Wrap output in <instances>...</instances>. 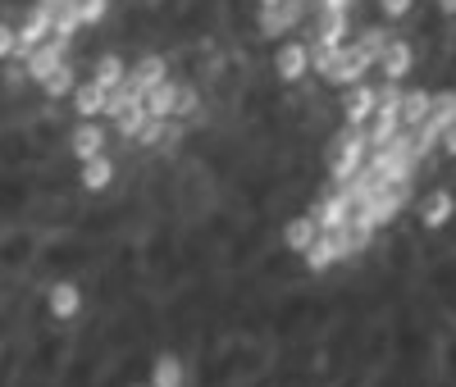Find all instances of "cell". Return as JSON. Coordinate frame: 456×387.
Returning <instances> with one entry per match:
<instances>
[{"mask_svg": "<svg viewBox=\"0 0 456 387\" xmlns=\"http://www.w3.org/2000/svg\"><path fill=\"white\" fill-rule=\"evenodd\" d=\"M201 87L83 191L64 101L0 87V387H456V219L411 206L329 274L279 246L324 191L338 87H283L242 0H114ZM456 187V160L443 155Z\"/></svg>", "mask_w": 456, "mask_h": 387, "instance_id": "1", "label": "cell"}, {"mask_svg": "<svg viewBox=\"0 0 456 387\" xmlns=\"http://www.w3.org/2000/svg\"><path fill=\"white\" fill-rule=\"evenodd\" d=\"M315 14V0H283V5H251V32L260 42H283L288 32H297Z\"/></svg>", "mask_w": 456, "mask_h": 387, "instance_id": "2", "label": "cell"}, {"mask_svg": "<svg viewBox=\"0 0 456 387\" xmlns=\"http://www.w3.org/2000/svg\"><path fill=\"white\" fill-rule=\"evenodd\" d=\"M270 69L283 87H297V83H306L311 77V46H306V36H283V42L270 46Z\"/></svg>", "mask_w": 456, "mask_h": 387, "instance_id": "3", "label": "cell"}, {"mask_svg": "<svg viewBox=\"0 0 456 387\" xmlns=\"http://www.w3.org/2000/svg\"><path fill=\"white\" fill-rule=\"evenodd\" d=\"M365 155H370V141H365V128H347V137H342V146L324 160V182L338 187V182H347L361 173L365 165Z\"/></svg>", "mask_w": 456, "mask_h": 387, "instance_id": "4", "label": "cell"}, {"mask_svg": "<svg viewBox=\"0 0 456 387\" xmlns=\"http://www.w3.org/2000/svg\"><path fill=\"white\" fill-rule=\"evenodd\" d=\"M73 51H78V42H64V36H46V42H37L19 64H23V73H28V83H32V87H42L64 60H73Z\"/></svg>", "mask_w": 456, "mask_h": 387, "instance_id": "5", "label": "cell"}, {"mask_svg": "<svg viewBox=\"0 0 456 387\" xmlns=\"http://www.w3.org/2000/svg\"><path fill=\"white\" fill-rule=\"evenodd\" d=\"M110 150V124L105 119H69L64 128V155L73 165L78 160H92V155Z\"/></svg>", "mask_w": 456, "mask_h": 387, "instance_id": "6", "label": "cell"}, {"mask_svg": "<svg viewBox=\"0 0 456 387\" xmlns=\"http://www.w3.org/2000/svg\"><path fill=\"white\" fill-rule=\"evenodd\" d=\"M169 73H174V64H169V55H165V51H156V46H142V51H137V60L128 64V77H124V83H128L137 96H146L156 83H165Z\"/></svg>", "mask_w": 456, "mask_h": 387, "instance_id": "7", "label": "cell"}, {"mask_svg": "<svg viewBox=\"0 0 456 387\" xmlns=\"http://www.w3.org/2000/svg\"><path fill=\"white\" fill-rule=\"evenodd\" d=\"M374 105H379V83H370V77H361V83L338 92V114H342V124H352V128L370 124Z\"/></svg>", "mask_w": 456, "mask_h": 387, "instance_id": "8", "label": "cell"}, {"mask_svg": "<svg viewBox=\"0 0 456 387\" xmlns=\"http://www.w3.org/2000/svg\"><path fill=\"white\" fill-rule=\"evenodd\" d=\"M370 73H374V60H370V55H365V51H361V46L352 42V36H347V42H342V46H338V60H333V73L324 77V83L342 92V87H352V83H361V77H370Z\"/></svg>", "mask_w": 456, "mask_h": 387, "instance_id": "9", "label": "cell"}, {"mask_svg": "<svg viewBox=\"0 0 456 387\" xmlns=\"http://www.w3.org/2000/svg\"><path fill=\"white\" fill-rule=\"evenodd\" d=\"M374 69H379L384 83H411L415 77V42L411 36H393V42L384 46V55L374 60Z\"/></svg>", "mask_w": 456, "mask_h": 387, "instance_id": "10", "label": "cell"}, {"mask_svg": "<svg viewBox=\"0 0 456 387\" xmlns=\"http://www.w3.org/2000/svg\"><path fill=\"white\" fill-rule=\"evenodd\" d=\"M114 178H119V155L114 150H101V155H92V160L73 165V182H78L83 191H110Z\"/></svg>", "mask_w": 456, "mask_h": 387, "instance_id": "11", "label": "cell"}, {"mask_svg": "<svg viewBox=\"0 0 456 387\" xmlns=\"http://www.w3.org/2000/svg\"><path fill=\"white\" fill-rule=\"evenodd\" d=\"M315 232H320V223H315L311 210H288V214L279 219V246H283L288 255H301V251L315 242Z\"/></svg>", "mask_w": 456, "mask_h": 387, "instance_id": "12", "label": "cell"}, {"mask_svg": "<svg viewBox=\"0 0 456 387\" xmlns=\"http://www.w3.org/2000/svg\"><path fill=\"white\" fill-rule=\"evenodd\" d=\"M19 46H14V60H23L37 42H46V36H51V28H55V19H51V10L46 5H37V0H32V5L28 10H19Z\"/></svg>", "mask_w": 456, "mask_h": 387, "instance_id": "13", "label": "cell"}, {"mask_svg": "<svg viewBox=\"0 0 456 387\" xmlns=\"http://www.w3.org/2000/svg\"><path fill=\"white\" fill-rule=\"evenodd\" d=\"M429 101H434V87L429 83H402V96H397L402 128H420V119L429 114Z\"/></svg>", "mask_w": 456, "mask_h": 387, "instance_id": "14", "label": "cell"}, {"mask_svg": "<svg viewBox=\"0 0 456 387\" xmlns=\"http://www.w3.org/2000/svg\"><path fill=\"white\" fill-rule=\"evenodd\" d=\"M87 77H92V83H101L105 92H110V87H119L124 77H128V60L119 55V46H105V51H96V60L87 64Z\"/></svg>", "mask_w": 456, "mask_h": 387, "instance_id": "15", "label": "cell"}, {"mask_svg": "<svg viewBox=\"0 0 456 387\" xmlns=\"http://www.w3.org/2000/svg\"><path fill=\"white\" fill-rule=\"evenodd\" d=\"M69 114H73V119H101V105H105V87L101 83H92V77L83 73L78 77V87H73L69 92Z\"/></svg>", "mask_w": 456, "mask_h": 387, "instance_id": "16", "label": "cell"}, {"mask_svg": "<svg viewBox=\"0 0 456 387\" xmlns=\"http://www.w3.org/2000/svg\"><path fill=\"white\" fill-rule=\"evenodd\" d=\"M297 264H301V269H306V274H315V278H320V274H329V269L338 264V251H333V238H329V232H324V228L315 232V242H311L306 251H301V255H297Z\"/></svg>", "mask_w": 456, "mask_h": 387, "instance_id": "17", "label": "cell"}, {"mask_svg": "<svg viewBox=\"0 0 456 387\" xmlns=\"http://www.w3.org/2000/svg\"><path fill=\"white\" fill-rule=\"evenodd\" d=\"M78 77H83L78 60H64V64H60V69L46 77V83H42V87H32V92L42 96V101H69V92L78 87Z\"/></svg>", "mask_w": 456, "mask_h": 387, "instance_id": "18", "label": "cell"}, {"mask_svg": "<svg viewBox=\"0 0 456 387\" xmlns=\"http://www.w3.org/2000/svg\"><path fill=\"white\" fill-rule=\"evenodd\" d=\"M142 105H146L151 119H174V105H178V77L169 73L165 83H156V87L142 96Z\"/></svg>", "mask_w": 456, "mask_h": 387, "instance_id": "19", "label": "cell"}, {"mask_svg": "<svg viewBox=\"0 0 456 387\" xmlns=\"http://www.w3.org/2000/svg\"><path fill=\"white\" fill-rule=\"evenodd\" d=\"M393 36H397V32H393V23H365V28H356V32H352V42H356L370 60H379V55H384V46L393 42Z\"/></svg>", "mask_w": 456, "mask_h": 387, "instance_id": "20", "label": "cell"}, {"mask_svg": "<svg viewBox=\"0 0 456 387\" xmlns=\"http://www.w3.org/2000/svg\"><path fill=\"white\" fill-rule=\"evenodd\" d=\"M151 119V114H146V105L137 101V105H128L124 114H119V119H110V141H133L137 133H142V124Z\"/></svg>", "mask_w": 456, "mask_h": 387, "instance_id": "21", "label": "cell"}, {"mask_svg": "<svg viewBox=\"0 0 456 387\" xmlns=\"http://www.w3.org/2000/svg\"><path fill=\"white\" fill-rule=\"evenodd\" d=\"M137 101H142V96H137L128 83L110 87V92H105V105H101V119H105V124H110V119H119V114H124L128 105H137Z\"/></svg>", "mask_w": 456, "mask_h": 387, "instance_id": "22", "label": "cell"}, {"mask_svg": "<svg viewBox=\"0 0 456 387\" xmlns=\"http://www.w3.org/2000/svg\"><path fill=\"white\" fill-rule=\"evenodd\" d=\"M51 19H55L51 36H64V42H78V36L87 32V28H83V19H78V5H64V10H55Z\"/></svg>", "mask_w": 456, "mask_h": 387, "instance_id": "23", "label": "cell"}, {"mask_svg": "<svg viewBox=\"0 0 456 387\" xmlns=\"http://www.w3.org/2000/svg\"><path fill=\"white\" fill-rule=\"evenodd\" d=\"M110 14H114V0H78V19H83L87 32H96Z\"/></svg>", "mask_w": 456, "mask_h": 387, "instance_id": "24", "label": "cell"}, {"mask_svg": "<svg viewBox=\"0 0 456 387\" xmlns=\"http://www.w3.org/2000/svg\"><path fill=\"white\" fill-rule=\"evenodd\" d=\"M165 124H169V119H146V124H142V133L133 137V146H142V150L160 146V141H165Z\"/></svg>", "mask_w": 456, "mask_h": 387, "instance_id": "25", "label": "cell"}, {"mask_svg": "<svg viewBox=\"0 0 456 387\" xmlns=\"http://www.w3.org/2000/svg\"><path fill=\"white\" fill-rule=\"evenodd\" d=\"M374 10L384 14V23H397V19H406L415 10V0H374Z\"/></svg>", "mask_w": 456, "mask_h": 387, "instance_id": "26", "label": "cell"}, {"mask_svg": "<svg viewBox=\"0 0 456 387\" xmlns=\"http://www.w3.org/2000/svg\"><path fill=\"white\" fill-rule=\"evenodd\" d=\"M14 46H19V28H14L5 14H0V64L14 60Z\"/></svg>", "mask_w": 456, "mask_h": 387, "instance_id": "27", "label": "cell"}, {"mask_svg": "<svg viewBox=\"0 0 456 387\" xmlns=\"http://www.w3.org/2000/svg\"><path fill=\"white\" fill-rule=\"evenodd\" d=\"M361 0H315V14H356Z\"/></svg>", "mask_w": 456, "mask_h": 387, "instance_id": "28", "label": "cell"}, {"mask_svg": "<svg viewBox=\"0 0 456 387\" xmlns=\"http://www.w3.org/2000/svg\"><path fill=\"white\" fill-rule=\"evenodd\" d=\"M438 155H447V160H456V119L443 128V137H438Z\"/></svg>", "mask_w": 456, "mask_h": 387, "instance_id": "29", "label": "cell"}, {"mask_svg": "<svg viewBox=\"0 0 456 387\" xmlns=\"http://www.w3.org/2000/svg\"><path fill=\"white\" fill-rule=\"evenodd\" d=\"M434 14L438 19H456V0H434Z\"/></svg>", "mask_w": 456, "mask_h": 387, "instance_id": "30", "label": "cell"}, {"mask_svg": "<svg viewBox=\"0 0 456 387\" xmlns=\"http://www.w3.org/2000/svg\"><path fill=\"white\" fill-rule=\"evenodd\" d=\"M37 5H46V10L55 14V10H64V5H78V0H37Z\"/></svg>", "mask_w": 456, "mask_h": 387, "instance_id": "31", "label": "cell"}, {"mask_svg": "<svg viewBox=\"0 0 456 387\" xmlns=\"http://www.w3.org/2000/svg\"><path fill=\"white\" fill-rule=\"evenodd\" d=\"M251 5H283V0H251Z\"/></svg>", "mask_w": 456, "mask_h": 387, "instance_id": "32", "label": "cell"}]
</instances>
